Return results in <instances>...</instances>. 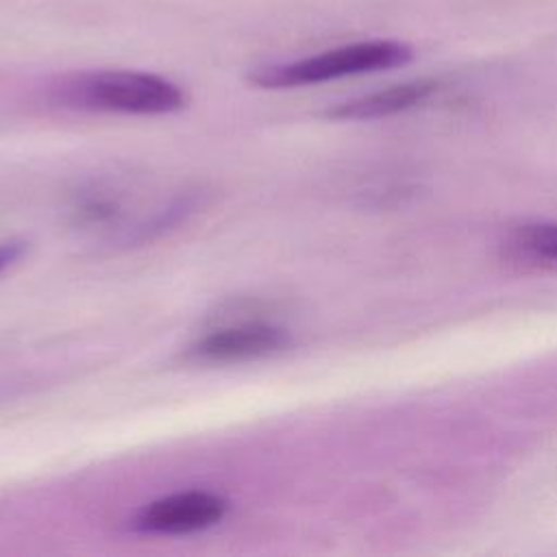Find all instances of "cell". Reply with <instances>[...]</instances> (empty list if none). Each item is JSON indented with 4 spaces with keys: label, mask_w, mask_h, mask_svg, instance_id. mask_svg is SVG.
I'll return each instance as SVG.
<instances>
[{
    "label": "cell",
    "mask_w": 557,
    "mask_h": 557,
    "mask_svg": "<svg viewBox=\"0 0 557 557\" xmlns=\"http://www.w3.org/2000/svg\"><path fill=\"white\" fill-rule=\"evenodd\" d=\"M54 96L67 107L139 115L174 113L187 104V96L176 83L131 70L81 74L61 83Z\"/></svg>",
    "instance_id": "1"
},
{
    "label": "cell",
    "mask_w": 557,
    "mask_h": 557,
    "mask_svg": "<svg viewBox=\"0 0 557 557\" xmlns=\"http://www.w3.org/2000/svg\"><path fill=\"white\" fill-rule=\"evenodd\" d=\"M437 89L435 81H409L372 94L344 100L326 111L333 120H374L407 111L424 102Z\"/></svg>",
    "instance_id": "5"
},
{
    "label": "cell",
    "mask_w": 557,
    "mask_h": 557,
    "mask_svg": "<svg viewBox=\"0 0 557 557\" xmlns=\"http://www.w3.org/2000/svg\"><path fill=\"white\" fill-rule=\"evenodd\" d=\"M22 252H24V244H20V242L0 244V272H2L11 261H15Z\"/></svg>",
    "instance_id": "7"
},
{
    "label": "cell",
    "mask_w": 557,
    "mask_h": 557,
    "mask_svg": "<svg viewBox=\"0 0 557 557\" xmlns=\"http://www.w3.org/2000/svg\"><path fill=\"white\" fill-rule=\"evenodd\" d=\"M226 507V500L211 492H176L144 505L133 527L146 533H194L218 524Z\"/></svg>",
    "instance_id": "3"
},
{
    "label": "cell",
    "mask_w": 557,
    "mask_h": 557,
    "mask_svg": "<svg viewBox=\"0 0 557 557\" xmlns=\"http://www.w3.org/2000/svg\"><path fill=\"white\" fill-rule=\"evenodd\" d=\"M287 344L289 335L285 329L250 322L209 333L207 337L191 346V355L200 361L228 363L268 357L287 348Z\"/></svg>",
    "instance_id": "4"
},
{
    "label": "cell",
    "mask_w": 557,
    "mask_h": 557,
    "mask_svg": "<svg viewBox=\"0 0 557 557\" xmlns=\"http://www.w3.org/2000/svg\"><path fill=\"white\" fill-rule=\"evenodd\" d=\"M411 48L396 39H370L342 48H333L294 63L259 67L250 74V83L263 89H287L300 85L326 83L352 74L379 72L411 61Z\"/></svg>",
    "instance_id": "2"
},
{
    "label": "cell",
    "mask_w": 557,
    "mask_h": 557,
    "mask_svg": "<svg viewBox=\"0 0 557 557\" xmlns=\"http://www.w3.org/2000/svg\"><path fill=\"white\" fill-rule=\"evenodd\" d=\"M505 252L524 265L557 268V222H524L505 239Z\"/></svg>",
    "instance_id": "6"
}]
</instances>
